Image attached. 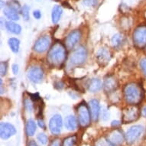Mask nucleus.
<instances>
[{"instance_id": "5", "label": "nucleus", "mask_w": 146, "mask_h": 146, "mask_svg": "<svg viewBox=\"0 0 146 146\" xmlns=\"http://www.w3.org/2000/svg\"><path fill=\"white\" fill-rule=\"evenodd\" d=\"M140 112L136 106L131 105L122 111V121L123 123H132L139 119Z\"/></svg>"}, {"instance_id": "31", "label": "nucleus", "mask_w": 146, "mask_h": 146, "mask_svg": "<svg viewBox=\"0 0 146 146\" xmlns=\"http://www.w3.org/2000/svg\"><path fill=\"white\" fill-rule=\"evenodd\" d=\"M140 66H141V70H142V72H143L144 75H145L146 77V58L141 59V62H140Z\"/></svg>"}, {"instance_id": "10", "label": "nucleus", "mask_w": 146, "mask_h": 146, "mask_svg": "<svg viewBox=\"0 0 146 146\" xmlns=\"http://www.w3.org/2000/svg\"><path fill=\"white\" fill-rule=\"evenodd\" d=\"M63 120L61 115L59 114L53 115L49 121V129L50 132L54 135H58L61 132Z\"/></svg>"}, {"instance_id": "29", "label": "nucleus", "mask_w": 146, "mask_h": 146, "mask_svg": "<svg viewBox=\"0 0 146 146\" xmlns=\"http://www.w3.org/2000/svg\"><path fill=\"white\" fill-rule=\"evenodd\" d=\"M37 139H38V140L39 141V142L41 144H42V145H45V144H47L48 140V136H47L45 134H44V133H40V134H38V135L37 137Z\"/></svg>"}, {"instance_id": "40", "label": "nucleus", "mask_w": 146, "mask_h": 146, "mask_svg": "<svg viewBox=\"0 0 146 146\" xmlns=\"http://www.w3.org/2000/svg\"><path fill=\"white\" fill-rule=\"evenodd\" d=\"M28 146H38V144L36 143L35 141H34V140H31L29 142L28 144Z\"/></svg>"}, {"instance_id": "22", "label": "nucleus", "mask_w": 146, "mask_h": 146, "mask_svg": "<svg viewBox=\"0 0 146 146\" xmlns=\"http://www.w3.org/2000/svg\"><path fill=\"white\" fill-rule=\"evenodd\" d=\"M25 132L28 136H33L36 132V124L33 119L28 120L25 125Z\"/></svg>"}, {"instance_id": "6", "label": "nucleus", "mask_w": 146, "mask_h": 146, "mask_svg": "<svg viewBox=\"0 0 146 146\" xmlns=\"http://www.w3.org/2000/svg\"><path fill=\"white\" fill-rule=\"evenodd\" d=\"M77 115L79 123L82 127H86L90 124V120L92 119L90 111L85 103H81L78 106Z\"/></svg>"}, {"instance_id": "20", "label": "nucleus", "mask_w": 146, "mask_h": 146, "mask_svg": "<svg viewBox=\"0 0 146 146\" xmlns=\"http://www.w3.org/2000/svg\"><path fill=\"white\" fill-rule=\"evenodd\" d=\"M65 126L70 131H74L78 126V121L74 115H68L65 118Z\"/></svg>"}, {"instance_id": "7", "label": "nucleus", "mask_w": 146, "mask_h": 146, "mask_svg": "<svg viewBox=\"0 0 146 146\" xmlns=\"http://www.w3.org/2000/svg\"><path fill=\"white\" fill-rule=\"evenodd\" d=\"M144 132L143 126L140 125H136L131 127L128 130L125 134V141L129 145H132L135 143L138 139L140 138Z\"/></svg>"}, {"instance_id": "39", "label": "nucleus", "mask_w": 146, "mask_h": 146, "mask_svg": "<svg viewBox=\"0 0 146 146\" xmlns=\"http://www.w3.org/2000/svg\"><path fill=\"white\" fill-rule=\"evenodd\" d=\"M106 112H107V111L105 110V111H104V113H103V119H104V120H106L107 119H109V115H110V114H109V113H106Z\"/></svg>"}, {"instance_id": "11", "label": "nucleus", "mask_w": 146, "mask_h": 146, "mask_svg": "<svg viewBox=\"0 0 146 146\" xmlns=\"http://www.w3.org/2000/svg\"><path fill=\"white\" fill-rule=\"evenodd\" d=\"M27 76L31 82L35 84H40L44 78V71L41 67L35 66L29 68Z\"/></svg>"}, {"instance_id": "16", "label": "nucleus", "mask_w": 146, "mask_h": 146, "mask_svg": "<svg viewBox=\"0 0 146 146\" xmlns=\"http://www.w3.org/2000/svg\"><path fill=\"white\" fill-rule=\"evenodd\" d=\"M96 58L100 64L102 65H105L110 60V52L107 48H100L96 54Z\"/></svg>"}, {"instance_id": "1", "label": "nucleus", "mask_w": 146, "mask_h": 146, "mask_svg": "<svg viewBox=\"0 0 146 146\" xmlns=\"http://www.w3.org/2000/svg\"><path fill=\"white\" fill-rule=\"evenodd\" d=\"M66 46L60 42H56L49 49L47 60L50 66L54 67H61L67 59Z\"/></svg>"}, {"instance_id": "35", "label": "nucleus", "mask_w": 146, "mask_h": 146, "mask_svg": "<svg viewBox=\"0 0 146 146\" xmlns=\"http://www.w3.org/2000/svg\"><path fill=\"white\" fill-rule=\"evenodd\" d=\"M38 124L39 127H41V129H44L46 128L45 123H44L43 119H39L38 120Z\"/></svg>"}, {"instance_id": "8", "label": "nucleus", "mask_w": 146, "mask_h": 146, "mask_svg": "<svg viewBox=\"0 0 146 146\" xmlns=\"http://www.w3.org/2000/svg\"><path fill=\"white\" fill-rule=\"evenodd\" d=\"M50 43H51V40L49 36H42L35 41V43L34 44L33 49L35 52L38 53V54H42V53H44L45 51L49 50Z\"/></svg>"}, {"instance_id": "23", "label": "nucleus", "mask_w": 146, "mask_h": 146, "mask_svg": "<svg viewBox=\"0 0 146 146\" xmlns=\"http://www.w3.org/2000/svg\"><path fill=\"white\" fill-rule=\"evenodd\" d=\"M8 44H9L10 49H11V50L13 53L17 54L19 51L20 41L18 38H11L9 39Z\"/></svg>"}, {"instance_id": "15", "label": "nucleus", "mask_w": 146, "mask_h": 146, "mask_svg": "<svg viewBox=\"0 0 146 146\" xmlns=\"http://www.w3.org/2000/svg\"><path fill=\"white\" fill-rule=\"evenodd\" d=\"M89 107H90V111L91 118L94 122L97 121L100 113V106L98 100H92L89 103Z\"/></svg>"}, {"instance_id": "27", "label": "nucleus", "mask_w": 146, "mask_h": 146, "mask_svg": "<svg viewBox=\"0 0 146 146\" xmlns=\"http://www.w3.org/2000/svg\"><path fill=\"white\" fill-rule=\"evenodd\" d=\"M29 11H30V8L28 5H24L22 6L21 12H22V15L23 19L25 21H29Z\"/></svg>"}, {"instance_id": "3", "label": "nucleus", "mask_w": 146, "mask_h": 146, "mask_svg": "<svg viewBox=\"0 0 146 146\" xmlns=\"http://www.w3.org/2000/svg\"><path fill=\"white\" fill-rule=\"evenodd\" d=\"M86 58H87L86 49L83 46H80L71 53L70 56L68 65L72 67L83 64L86 61Z\"/></svg>"}, {"instance_id": "21", "label": "nucleus", "mask_w": 146, "mask_h": 146, "mask_svg": "<svg viewBox=\"0 0 146 146\" xmlns=\"http://www.w3.org/2000/svg\"><path fill=\"white\" fill-rule=\"evenodd\" d=\"M63 9L60 5H55L53 8L52 12H51V19H52V22L54 24H56L60 21Z\"/></svg>"}, {"instance_id": "26", "label": "nucleus", "mask_w": 146, "mask_h": 146, "mask_svg": "<svg viewBox=\"0 0 146 146\" xmlns=\"http://www.w3.org/2000/svg\"><path fill=\"white\" fill-rule=\"evenodd\" d=\"M95 146H114L106 138H101L95 143Z\"/></svg>"}, {"instance_id": "28", "label": "nucleus", "mask_w": 146, "mask_h": 146, "mask_svg": "<svg viewBox=\"0 0 146 146\" xmlns=\"http://www.w3.org/2000/svg\"><path fill=\"white\" fill-rule=\"evenodd\" d=\"M8 70V64L5 61H2L0 64V73H1V76L3 77L6 74Z\"/></svg>"}, {"instance_id": "13", "label": "nucleus", "mask_w": 146, "mask_h": 146, "mask_svg": "<svg viewBox=\"0 0 146 146\" xmlns=\"http://www.w3.org/2000/svg\"><path fill=\"white\" fill-rule=\"evenodd\" d=\"M16 133V129L13 125L9 122H1L0 124V136L3 139H8Z\"/></svg>"}, {"instance_id": "33", "label": "nucleus", "mask_w": 146, "mask_h": 146, "mask_svg": "<svg viewBox=\"0 0 146 146\" xmlns=\"http://www.w3.org/2000/svg\"><path fill=\"white\" fill-rule=\"evenodd\" d=\"M33 15L36 19H40L41 18V12L39 10H35L33 12Z\"/></svg>"}, {"instance_id": "30", "label": "nucleus", "mask_w": 146, "mask_h": 146, "mask_svg": "<svg viewBox=\"0 0 146 146\" xmlns=\"http://www.w3.org/2000/svg\"><path fill=\"white\" fill-rule=\"evenodd\" d=\"M25 103V107L27 111H29V112H31L32 110H33V104L31 102L30 100H25L24 101Z\"/></svg>"}, {"instance_id": "12", "label": "nucleus", "mask_w": 146, "mask_h": 146, "mask_svg": "<svg viewBox=\"0 0 146 146\" xmlns=\"http://www.w3.org/2000/svg\"><path fill=\"white\" fill-rule=\"evenodd\" d=\"M81 32L80 30H74L70 32L65 39V46L67 49L71 50L77 45L81 38Z\"/></svg>"}, {"instance_id": "36", "label": "nucleus", "mask_w": 146, "mask_h": 146, "mask_svg": "<svg viewBox=\"0 0 146 146\" xmlns=\"http://www.w3.org/2000/svg\"><path fill=\"white\" fill-rule=\"evenodd\" d=\"M84 3H85L88 6H90V5H94L95 3H96V0H85V2H84Z\"/></svg>"}, {"instance_id": "25", "label": "nucleus", "mask_w": 146, "mask_h": 146, "mask_svg": "<svg viewBox=\"0 0 146 146\" xmlns=\"http://www.w3.org/2000/svg\"><path fill=\"white\" fill-rule=\"evenodd\" d=\"M77 135H71L67 137L64 139L62 142V146H74L77 143Z\"/></svg>"}, {"instance_id": "2", "label": "nucleus", "mask_w": 146, "mask_h": 146, "mask_svg": "<svg viewBox=\"0 0 146 146\" xmlns=\"http://www.w3.org/2000/svg\"><path fill=\"white\" fill-rule=\"evenodd\" d=\"M125 100L129 105L137 106L144 98V90L139 84L130 83L125 85L123 90Z\"/></svg>"}, {"instance_id": "14", "label": "nucleus", "mask_w": 146, "mask_h": 146, "mask_svg": "<svg viewBox=\"0 0 146 146\" xmlns=\"http://www.w3.org/2000/svg\"><path fill=\"white\" fill-rule=\"evenodd\" d=\"M103 88L106 93H112L115 89L117 88L118 83L115 77L113 76H107L104 80L103 83Z\"/></svg>"}, {"instance_id": "32", "label": "nucleus", "mask_w": 146, "mask_h": 146, "mask_svg": "<svg viewBox=\"0 0 146 146\" xmlns=\"http://www.w3.org/2000/svg\"><path fill=\"white\" fill-rule=\"evenodd\" d=\"M49 146H62V145H61L60 139H55L50 141Z\"/></svg>"}, {"instance_id": "9", "label": "nucleus", "mask_w": 146, "mask_h": 146, "mask_svg": "<svg viewBox=\"0 0 146 146\" xmlns=\"http://www.w3.org/2000/svg\"><path fill=\"white\" fill-rule=\"evenodd\" d=\"M106 139L114 146H121L125 140V136L123 132L119 129H114L110 133H108Z\"/></svg>"}, {"instance_id": "38", "label": "nucleus", "mask_w": 146, "mask_h": 146, "mask_svg": "<svg viewBox=\"0 0 146 146\" xmlns=\"http://www.w3.org/2000/svg\"><path fill=\"white\" fill-rule=\"evenodd\" d=\"M119 125H120V122L119 121H117V120H115V121H113V122H112V125H113V127H115V128H116V127L119 126Z\"/></svg>"}, {"instance_id": "19", "label": "nucleus", "mask_w": 146, "mask_h": 146, "mask_svg": "<svg viewBox=\"0 0 146 146\" xmlns=\"http://www.w3.org/2000/svg\"><path fill=\"white\" fill-rule=\"evenodd\" d=\"M5 29L14 35H19L22 31V27L13 21H8L5 22Z\"/></svg>"}, {"instance_id": "37", "label": "nucleus", "mask_w": 146, "mask_h": 146, "mask_svg": "<svg viewBox=\"0 0 146 146\" xmlns=\"http://www.w3.org/2000/svg\"><path fill=\"white\" fill-rule=\"evenodd\" d=\"M141 115L143 116V117H146V106H144L141 110Z\"/></svg>"}, {"instance_id": "4", "label": "nucleus", "mask_w": 146, "mask_h": 146, "mask_svg": "<svg viewBox=\"0 0 146 146\" xmlns=\"http://www.w3.org/2000/svg\"><path fill=\"white\" fill-rule=\"evenodd\" d=\"M132 40L135 46L139 49L146 47V25H140L135 29L132 35Z\"/></svg>"}, {"instance_id": "18", "label": "nucleus", "mask_w": 146, "mask_h": 146, "mask_svg": "<svg viewBox=\"0 0 146 146\" xmlns=\"http://www.w3.org/2000/svg\"><path fill=\"white\" fill-rule=\"evenodd\" d=\"M4 15L7 17L8 19L11 21H17L19 19V11L15 9L11 6H7L4 9Z\"/></svg>"}, {"instance_id": "24", "label": "nucleus", "mask_w": 146, "mask_h": 146, "mask_svg": "<svg viewBox=\"0 0 146 146\" xmlns=\"http://www.w3.org/2000/svg\"><path fill=\"white\" fill-rule=\"evenodd\" d=\"M111 43L114 48H119L123 43V36L121 34H115L112 38Z\"/></svg>"}, {"instance_id": "34", "label": "nucleus", "mask_w": 146, "mask_h": 146, "mask_svg": "<svg viewBox=\"0 0 146 146\" xmlns=\"http://www.w3.org/2000/svg\"><path fill=\"white\" fill-rule=\"evenodd\" d=\"M12 72H13V74H14L15 75L18 74V73H19V65L13 64L12 65Z\"/></svg>"}, {"instance_id": "17", "label": "nucleus", "mask_w": 146, "mask_h": 146, "mask_svg": "<svg viewBox=\"0 0 146 146\" xmlns=\"http://www.w3.org/2000/svg\"><path fill=\"white\" fill-rule=\"evenodd\" d=\"M87 87H88V90L91 93H96L102 89L103 84H102V82L100 79L93 78L89 81L88 84H87Z\"/></svg>"}]
</instances>
